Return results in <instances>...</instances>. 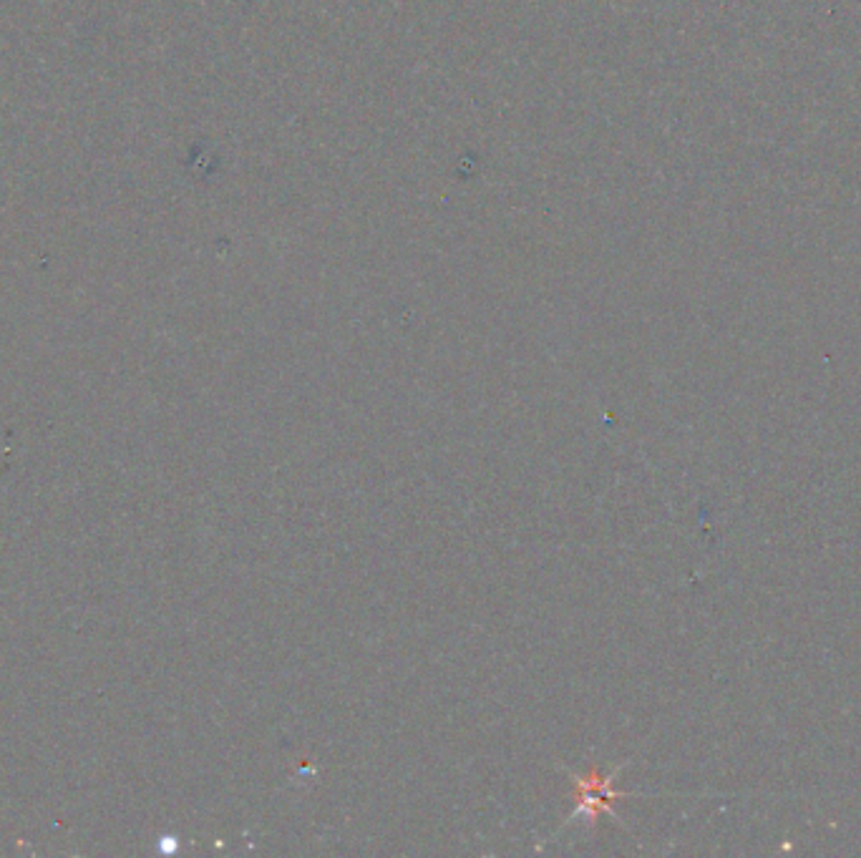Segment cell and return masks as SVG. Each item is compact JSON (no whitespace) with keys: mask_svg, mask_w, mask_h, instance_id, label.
<instances>
[{"mask_svg":"<svg viewBox=\"0 0 861 858\" xmlns=\"http://www.w3.org/2000/svg\"><path fill=\"white\" fill-rule=\"evenodd\" d=\"M574 783H577V788H580V808H577V813H587L590 816V821H595V816L600 811L612 813V803L617 801V798H622V793L612 791V778L607 775V778H602V775H597L595 770H592L590 775H577L574 778Z\"/></svg>","mask_w":861,"mask_h":858,"instance_id":"obj_1","label":"cell"}]
</instances>
